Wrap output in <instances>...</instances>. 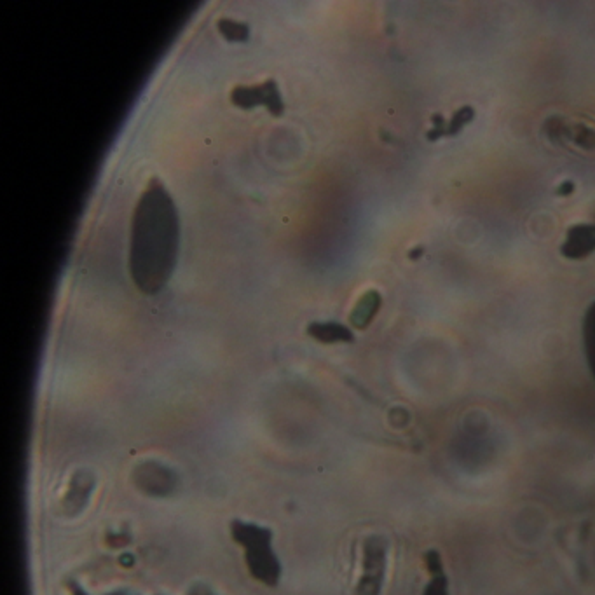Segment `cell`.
<instances>
[{"label":"cell","instance_id":"obj_1","mask_svg":"<svg viewBox=\"0 0 595 595\" xmlns=\"http://www.w3.org/2000/svg\"><path fill=\"white\" fill-rule=\"evenodd\" d=\"M178 215L170 194L152 178L138 201L131 229L130 267L133 281L156 294L170 280L178 254Z\"/></svg>","mask_w":595,"mask_h":595},{"label":"cell","instance_id":"obj_2","mask_svg":"<svg viewBox=\"0 0 595 595\" xmlns=\"http://www.w3.org/2000/svg\"><path fill=\"white\" fill-rule=\"evenodd\" d=\"M231 102L240 109H254L264 105L274 117L283 116L285 105L281 100L280 88L274 79L257 86H236L231 93Z\"/></svg>","mask_w":595,"mask_h":595},{"label":"cell","instance_id":"obj_3","mask_svg":"<svg viewBox=\"0 0 595 595\" xmlns=\"http://www.w3.org/2000/svg\"><path fill=\"white\" fill-rule=\"evenodd\" d=\"M386 573V543L381 538H372L365 547V575L360 594L379 595Z\"/></svg>","mask_w":595,"mask_h":595},{"label":"cell","instance_id":"obj_4","mask_svg":"<svg viewBox=\"0 0 595 595\" xmlns=\"http://www.w3.org/2000/svg\"><path fill=\"white\" fill-rule=\"evenodd\" d=\"M595 252V226L594 224H578L571 227L562 243L561 254L566 259L578 260L589 257Z\"/></svg>","mask_w":595,"mask_h":595},{"label":"cell","instance_id":"obj_5","mask_svg":"<svg viewBox=\"0 0 595 595\" xmlns=\"http://www.w3.org/2000/svg\"><path fill=\"white\" fill-rule=\"evenodd\" d=\"M425 564L431 580L426 585L423 595H449V578L445 575L442 555L437 550H428L425 554Z\"/></svg>","mask_w":595,"mask_h":595},{"label":"cell","instance_id":"obj_6","mask_svg":"<svg viewBox=\"0 0 595 595\" xmlns=\"http://www.w3.org/2000/svg\"><path fill=\"white\" fill-rule=\"evenodd\" d=\"M381 308V295L376 290H369L356 304L355 311L351 315V323L356 329H367L369 323L374 320L377 311Z\"/></svg>","mask_w":595,"mask_h":595},{"label":"cell","instance_id":"obj_7","mask_svg":"<svg viewBox=\"0 0 595 595\" xmlns=\"http://www.w3.org/2000/svg\"><path fill=\"white\" fill-rule=\"evenodd\" d=\"M311 336L322 342H351L353 334L341 323H313L308 330Z\"/></svg>","mask_w":595,"mask_h":595},{"label":"cell","instance_id":"obj_8","mask_svg":"<svg viewBox=\"0 0 595 595\" xmlns=\"http://www.w3.org/2000/svg\"><path fill=\"white\" fill-rule=\"evenodd\" d=\"M583 339H585V351H587L590 372L595 379V302L590 304L585 320H583Z\"/></svg>","mask_w":595,"mask_h":595},{"label":"cell","instance_id":"obj_9","mask_svg":"<svg viewBox=\"0 0 595 595\" xmlns=\"http://www.w3.org/2000/svg\"><path fill=\"white\" fill-rule=\"evenodd\" d=\"M219 32L231 42H247L250 37L248 25L240 21L227 20V18L219 21Z\"/></svg>","mask_w":595,"mask_h":595}]
</instances>
